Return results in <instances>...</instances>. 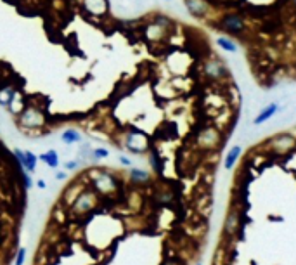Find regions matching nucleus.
<instances>
[{
	"label": "nucleus",
	"instance_id": "nucleus-1",
	"mask_svg": "<svg viewBox=\"0 0 296 265\" xmlns=\"http://www.w3.org/2000/svg\"><path fill=\"white\" fill-rule=\"evenodd\" d=\"M16 125L30 137H40L49 133V115L42 104L28 101L26 108L16 116Z\"/></svg>",
	"mask_w": 296,
	"mask_h": 265
},
{
	"label": "nucleus",
	"instance_id": "nucleus-2",
	"mask_svg": "<svg viewBox=\"0 0 296 265\" xmlns=\"http://www.w3.org/2000/svg\"><path fill=\"white\" fill-rule=\"evenodd\" d=\"M85 180L97 194L101 196H108L113 194V192L120 191L123 187V180L122 177L118 175L113 170H89L85 173Z\"/></svg>",
	"mask_w": 296,
	"mask_h": 265
},
{
	"label": "nucleus",
	"instance_id": "nucleus-3",
	"mask_svg": "<svg viewBox=\"0 0 296 265\" xmlns=\"http://www.w3.org/2000/svg\"><path fill=\"white\" fill-rule=\"evenodd\" d=\"M173 28H175L173 19H170L168 16H163V14H156L152 17V21L144 24L142 37H144V40H148L149 43H163L164 40L173 33Z\"/></svg>",
	"mask_w": 296,
	"mask_h": 265
},
{
	"label": "nucleus",
	"instance_id": "nucleus-4",
	"mask_svg": "<svg viewBox=\"0 0 296 265\" xmlns=\"http://www.w3.org/2000/svg\"><path fill=\"white\" fill-rule=\"evenodd\" d=\"M215 28L220 30L222 33H227L229 37H246L248 30V19L239 10H227L224 12L215 23Z\"/></svg>",
	"mask_w": 296,
	"mask_h": 265
},
{
	"label": "nucleus",
	"instance_id": "nucleus-5",
	"mask_svg": "<svg viewBox=\"0 0 296 265\" xmlns=\"http://www.w3.org/2000/svg\"><path fill=\"white\" fill-rule=\"evenodd\" d=\"M122 147L129 151L130 154H146L152 147V142L151 137L144 130L137 129V127H130L129 130H123Z\"/></svg>",
	"mask_w": 296,
	"mask_h": 265
},
{
	"label": "nucleus",
	"instance_id": "nucleus-6",
	"mask_svg": "<svg viewBox=\"0 0 296 265\" xmlns=\"http://www.w3.org/2000/svg\"><path fill=\"white\" fill-rule=\"evenodd\" d=\"M222 140H224L222 129L215 123H204L194 132V144L201 151H215L220 147Z\"/></svg>",
	"mask_w": 296,
	"mask_h": 265
},
{
	"label": "nucleus",
	"instance_id": "nucleus-7",
	"mask_svg": "<svg viewBox=\"0 0 296 265\" xmlns=\"http://www.w3.org/2000/svg\"><path fill=\"white\" fill-rule=\"evenodd\" d=\"M263 149L274 158H284L296 151V137L291 132H279L272 135L265 144Z\"/></svg>",
	"mask_w": 296,
	"mask_h": 265
},
{
	"label": "nucleus",
	"instance_id": "nucleus-8",
	"mask_svg": "<svg viewBox=\"0 0 296 265\" xmlns=\"http://www.w3.org/2000/svg\"><path fill=\"white\" fill-rule=\"evenodd\" d=\"M201 75L210 82L218 83L229 78V68L220 57L210 54V56L201 59Z\"/></svg>",
	"mask_w": 296,
	"mask_h": 265
},
{
	"label": "nucleus",
	"instance_id": "nucleus-9",
	"mask_svg": "<svg viewBox=\"0 0 296 265\" xmlns=\"http://www.w3.org/2000/svg\"><path fill=\"white\" fill-rule=\"evenodd\" d=\"M184 7L189 16L199 21L208 19L213 12V3L210 0H184Z\"/></svg>",
	"mask_w": 296,
	"mask_h": 265
},
{
	"label": "nucleus",
	"instance_id": "nucleus-10",
	"mask_svg": "<svg viewBox=\"0 0 296 265\" xmlns=\"http://www.w3.org/2000/svg\"><path fill=\"white\" fill-rule=\"evenodd\" d=\"M80 7L89 17H106L111 10L109 0H80Z\"/></svg>",
	"mask_w": 296,
	"mask_h": 265
},
{
	"label": "nucleus",
	"instance_id": "nucleus-11",
	"mask_svg": "<svg viewBox=\"0 0 296 265\" xmlns=\"http://www.w3.org/2000/svg\"><path fill=\"white\" fill-rule=\"evenodd\" d=\"M241 210L236 205L230 206V210L225 215L224 222V236L229 239H236V236L241 232Z\"/></svg>",
	"mask_w": 296,
	"mask_h": 265
},
{
	"label": "nucleus",
	"instance_id": "nucleus-12",
	"mask_svg": "<svg viewBox=\"0 0 296 265\" xmlns=\"http://www.w3.org/2000/svg\"><path fill=\"white\" fill-rule=\"evenodd\" d=\"M14 158L17 159V163L21 165V168L28 173H33L36 170V163H38V156L31 151H23V149H14L12 151Z\"/></svg>",
	"mask_w": 296,
	"mask_h": 265
},
{
	"label": "nucleus",
	"instance_id": "nucleus-13",
	"mask_svg": "<svg viewBox=\"0 0 296 265\" xmlns=\"http://www.w3.org/2000/svg\"><path fill=\"white\" fill-rule=\"evenodd\" d=\"M279 110H281L279 103H277V101H272V103H269L267 106H263L262 110L258 111L257 116L253 118V123L255 125H263V123H267L269 120H272Z\"/></svg>",
	"mask_w": 296,
	"mask_h": 265
},
{
	"label": "nucleus",
	"instance_id": "nucleus-14",
	"mask_svg": "<svg viewBox=\"0 0 296 265\" xmlns=\"http://www.w3.org/2000/svg\"><path fill=\"white\" fill-rule=\"evenodd\" d=\"M28 97H26V94L23 92L21 89H17L16 90V94H14V97H12V101L9 103V106L5 108L7 111H9L10 115H14V116H17L21 113V111L26 108V104H28Z\"/></svg>",
	"mask_w": 296,
	"mask_h": 265
},
{
	"label": "nucleus",
	"instance_id": "nucleus-15",
	"mask_svg": "<svg viewBox=\"0 0 296 265\" xmlns=\"http://www.w3.org/2000/svg\"><path fill=\"white\" fill-rule=\"evenodd\" d=\"M149 165L152 166V172H154L156 175H163L166 163H164V158L161 156V152L158 151V147H154V146L149 149Z\"/></svg>",
	"mask_w": 296,
	"mask_h": 265
},
{
	"label": "nucleus",
	"instance_id": "nucleus-16",
	"mask_svg": "<svg viewBox=\"0 0 296 265\" xmlns=\"http://www.w3.org/2000/svg\"><path fill=\"white\" fill-rule=\"evenodd\" d=\"M129 182L132 186H146L151 182V173L141 168H132L129 170Z\"/></svg>",
	"mask_w": 296,
	"mask_h": 265
},
{
	"label": "nucleus",
	"instance_id": "nucleus-17",
	"mask_svg": "<svg viewBox=\"0 0 296 265\" xmlns=\"http://www.w3.org/2000/svg\"><path fill=\"white\" fill-rule=\"evenodd\" d=\"M243 156V147L239 146V144H236V146H232L230 149L227 151V154H225V159H224V168L227 170H232L234 166L237 165V161H239V158Z\"/></svg>",
	"mask_w": 296,
	"mask_h": 265
},
{
	"label": "nucleus",
	"instance_id": "nucleus-18",
	"mask_svg": "<svg viewBox=\"0 0 296 265\" xmlns=\"http://www.w3.org/2000/svg\"><path fill=\"white\" fill-rule=\"evenodd\" d=\"M215 43H217L218 49L225 50V52H229V54H236L237 50H239V45H237L229 35H220V37H217Z\"/></svg>",
	"mask_w": 296,
	"mask_h": 265
},
{
	"label": "nucleus",
	"instance_id": "nucleus-19",
	"mask_svg": "<svg viewBox=\"0 0 296 265\" xmlns=\"http://www.w3.org/2000/svg\"><path fill=\"white\" fill-rule=\"evenodd\" d=\"M17 87L16 85H10V83H3L2 87H0V106L2 108H7L9 106V103L12 101L14 94H16Z\"/></svg>",
	"mask_w": 296,
	"mask_h": 265
},
{
	"label": "nucleus",
	"instance_id": "nucleus-20",
	"mask_svg": "<svg viewBox=\"0 0 296 265\" xmlns=\"http://www.w3.org/2000/svg\"><path fill=\"white\" fill-rule=\"evenodd\" d=\"M61 140L66 146H73V144H78L83 140V135L80 133V130L76 129H66L63 133H61Z\"/></svg>",
	"mask_w": 296,
	"mask_h": 265
},
{
	"label": "nucleus",
	"instance_id": "nucleus-21",
	"mask_svg": "<svg viewBox=\"0 0 296 265\" xmlns=\"http://www.w3.org/2000/svg\"><path fill=\"white\" fill-rule=\"evenodd\" d=\"M38 159H42V163H45L49 168H57V166H59V154L54 149L42 152V154L38 156Z\"/></svg>",
	"mask_w": 296,
	"mask_h": 265
},
{
	"label": "nucleus",
	"instance_id": "nucleus-22",
	"mask_svg": "<svg viewBox=\"0 0 296 265\" xmlns=\"http://www.w3.org/2000/svg\"><path fill=\"white\" fill-rule=\"evenodd\" d=\"M108 156H109V151L104 149V147H96V149H92V158H96V159L108 158Z\"/></svg>",
	"mask_w": 296,
	"mask_h": 265
},
{
	"label": "nucleus",
	"instance_id": "nucleus-23",
	"mask_svg": "<svg viewBox=\"0 0 296 265\" xmlns=\"http://www.w3.org/2000/svg\"><path fill=\"white\" fill-rule=\"evenodd\" d=\"M24 260H26V248H19L16 253V260H14V265H23Z\"/></svg>",
	"mask_w": 296,
	"mask_h": 265
},
{
	"label": "nucleus",
	"instance_id": "nucleus-24",
	"mask_svg": "<svg viewBox=\"0 0 296 265\" xmlns=\"http://www.w3.org/2000/svg\"><path fill=\"white\" fill-rule=\"evenodd\" d=\"M78 166H80V161H66L64 163V168L69 170V172H71V170H76Z\"/></svg>",
	"mask_w": 296,
	"mask_h": 265
},
{
	"label": "nucleus",
	"instance_id": "nucleus-25",
	"mask_svg": "<svg viewBox=\"0 0 296 265\" xmlns=\"http://www.w3.org/2000/svg\"><path fill=\"white\" fill-rule=\"evenodd\" d=\"M120 163H122V165H125V166H130L132 165V161L129 158H125V156H120Z\"/></svg>",
	"mask_w": 296,
	"mask_h": 265
},
{
	"label": "nucleus",
	"instance_id": "nucleus-26",
	"mask_svg": "<svg viewBox=\"0 0 296 265\" xmlns=\"http://www.w3.org/2000/svg\"><path fill=\"white\" fill-rule=\"evenodd\" d=\"M66 177H68V173H64V172H61V173H56V179H57V180H64Z\"/></svg>",
	"mask_w": 296,
	"mask_h": 265
},
{
	"label": "nucleus",
	"instance_id": "nucleus-27",
	"mask_svg": "<svg viewBox=\"0 0 296 265\" xmlns=\"http://www.w3.org/2000/svg\"><path fill=\"white\" fill-rule=\"evenodd\" d=\"M36 186H38L40 189H45V187H47V184H45V180H38V182H36Z\"/></svg>",
	"mask_w": 296,
	"mask_h": 265
},
{
	"label": "nucleus",
	"instance_id": "nucleus-28",
	"mask_svg": "<svg viewBox=\"0 0 296 265\" xmlns=\"http://www.w3.org/2000/svg\"><path fill=\"white\" fill-rule=\"evenodd\" d=\"M166 2H171V0H166Z\"/></svg>",
	"mask_w": 296,
	"mask_h": 265
},
{
	"label": "nucleus",
	"instance_id": "nucleus-29",
	"mask_svg": "<svg viewBox=\"0 0 296 265\" xmlns=\"http://www.w3.org/2000/svg\"><path fill=\"white\" fill-rule=\"evenodd\" d=\"M196 265H201V264H196Z\"/></svg>",
	"mask_w": 296,
	"mask_h": 265
}]
</instances>
